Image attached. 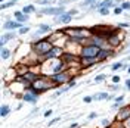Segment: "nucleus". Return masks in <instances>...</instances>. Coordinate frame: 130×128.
<instances>
[{
    "mask_svg": "<svg viewBox=\"0 0 130 128\" xmlns=\"http://www.w3.org/2000/svg\"><path fill=\"white\" fill-rule=\"evenodd\" d=\"M114 13H115V15H120V13H121V8H115L114 9Z\"/></svg>",
    "mask_w": 130,
    "mask_h": 128,
    "instance_id": "4be33fe9",
    "label": "nucleus"
},
{
    "mask_svg": "<svg viewBox=\"0 0 130 128\" xmlns=\"http://www.w3.org/2000/svg\"><path fill=\"white\" fill-rule=\"evenodd\" d=\"M92 99H93V97H84V102L89 103V102H92Z\"/></svg>",
    "mask_w": 130,
    "mask_h": 128,
    "instance_id": "393cba45",
    "label": "nucleus"
},
{
    "mask_svg": "<svg viewBox=\"0 0 130 128\" xmlns=\"http://www.w3.org/2000/svg\"><path fill=\"white\" fill-rule=\"evenodd\" d=\"M106 77L105 75H98L96 78H95V81H96V82H99V81H102V80H105Z\"/></svg>",
    "mask_w": 130,
    "mask_h": 128,
    "instance_id": "6ab92c4d",
    "label": "nucleus"
},
{
    "mask_svg": "<svg viewBox=\"0 0 130 128\" xmlns=\"http://www.w3.org/2000/svg\"><path fill=\"white\" fill-rule=\"evenodd\" d=\"M27 31H28V28H21V34H25Z\"/></svg>",
    "mask_w": 130,
    "mask_h": 128,
    "instance_id": "cd10ccee",
    "label": "nucleus"
},
{
    "mask_svg": "<svg viewBox=\"0 0 130 128\" xmlns=\"http://www.w3.org/2000/svg\"><path fill=\"white\" fill-rule=\"evenodd\" d=\"M15 16H16V19H18V21H21V22H25V21L28 19V16H27V15H22L21 12H16Z\"/></svg>",
    "mask_w": 130,
    "mask_h": 128,
    "instance_id": "1a4fd4ad",
    "label": "nucleus"
},
{
    "mask_svg": "<svg viewBox=\"0 0 130 128\" xmlns=\"http://www.w3.org/2000/svg\"><path fill=\"white\" fill-rule=\"evenodd\" d=\"M65 80H67V77H65L64 74H59V75H55L53 77V81H58V84L59 82H64Z\"/></svg>",
    "mask_w": 130,
    "mask_h": 128,
    "instance_id": "9d476101",
    "label": "nucleus"
},
{
    "mask_svg": "<svg viewBox=\"0 0 130 128\" xmlns=\"http://www.w3.org/2000/svg\"><path fill=\"white\" fill-rule=\"evenodd\" d=\"M61 68H62V65L59 63V65H58V66H55V68H53V71H55V72H56V74H58V72L61 71Z\"/></svg>",
    "mask_w": 130,
    "mask_h": 128,
    "instance_id": "412c9836",
    "label": "nucleus"
},
{
    "mask_svg": "<svg viewBox=\"0 0 130 128\" xmlns=\"http://www.w3.org/2000/svg\"><path fill=\"white\" fill-rule=\"evenodd\" d=\"M95 100H102V99H111V96H108V94H105V93H99L98 96L93 97Z\"/></svg>",
    "mask_w": 130,
    "mask_h": 128,
    "instance_id": "9b49d317",
    "label": "nucleus"
},
{
    "mask_svg": "<svg viewBox=\"0 0 130 128\" xmlns=\"http://www.w3.org/2000/svg\"><path fill=\"white\" fill-rule=\"evenodd\" d=\"M34 49H36V52H39V53H47L49 50L52 49V46L49 44L47 41H39V43L34 46Z\"/></svg>",
    "mask_w": 130,
    "mask_h": 128,
    "instance_id": "f03ea898",
    "label": "nucleus"
},
{
    "mask_svg": "<svg viewBox=\"0 0 130 128\" xmlns=\"http://www.w3.org/2000/svg\"><path fill=\"white\" fill-rule=\"evenodd\" d=\"M126 125H127V128H130V118H129V121H127V124H126Z\"/></svg>",
    "mask_w": 130,
    "mask_h": 128,
    "instance_id": "c756f323",
    "label": "nucleus"
},
{
    "mask_svg": "<svg viewBox=\"0 0 130 128\" xmlns=\"http://www.w3.org/2000/svg\"><path fill=\"white\" fill-rule=\"evenodd\" d=\"M84 65H92L93 63V57H84Z\"/></svg>",
    "mask_w": 130,
    "mask_h": 128,
    "instance_id": "f3484780",
    "label": "nucleus"
},
{
    "mask_svg": "<svg viewBox=\"0 0 130 128\" xmlns=\"http://www.w3.org/2000/svg\"><path fill=\"white\" fill-rule=\"evenodd\" d=\"M120 66H121V63H114L112 65V69H118Z\"/></svg>",
    "mask_w": 130,
    "mask_h": 128,
    "instance_id": "b1692460",
    "label": "nucleus"
},
{
    "mask_svg": "<svg viewBox=\"0 0 130 128\" xmlns=\"http://www.w3.org/2000/svg\"><path fill=\"white\" fill-rule=\"evenodd\" d=\"M9 55H10V52H9L8 49H3V50H2V57H3V59H8Z\"/></svg>",
    "mask_w": 130,
    "mask_h": 128,
    "instance_id": "ddd939ff",
    "label": "nucleus"
},
{
    "mask_svg": "<svg viewBox=\"0 0 130 128\" xmlns=\"http://www.w3.org/2000/svg\"><path fill=\"white\" fill-rule=\"evenodd\" d=\"M93 118H96V113H95V112L89 115V119H93Z\"/></svg>",
    "mask_w": 130,
    "mask_h": 128,
    "instance_id": "a878e982",
    "label": "nucleus"
},
{
    "mask_svg": "<svg viewBox=\"0 0 130 128\" xmlns=\"http://www.w3.org/2000/svg\"><path fill=\"white\" fill-rule=\"evenodd\" d=\"M24 100H27V102H36L37 100V96L36 94H31V93H27L24 96Z\"/></svg>",
    "mask_w": 130,
    "mask_h": 128,
    "instance_id": "6e6552de",
    "label": "nucleus"
},
{
    "mask_svg": "<svg viewBox=\"0 0 130 128\" xmlns=\"http://www.w3.org/2000/svg\"><path fill=\"white\" fill-rule=\"evenodd\" d=\"M112 81H114V82H118V81H120V77H118V75H117V77H114Z\"/></svg>",
    "mask_w": 130,
    "mask_h": 128,
    "instance_id": "bb28decb",
    "label": "nucleus"
},
{
    "mask_svg": "<svg viewBox=\"0 0 130 128\" xmlns=\"http://www.w3.org/2000/svg\"><path fill=\"white\" fill-rule=\"evenodd\" d=\"M22 12H24V13H30V12H36V10H34V6H25V8L22 9Z\"/></svg>",
    "mask_w": 130,
    "mask_h": 128,
    "instance_id": "f8f14e48",
    "label": "nucleus"
},
{
    "mask_svg": "<svg viewBox=\"0 0 130 128\" xmlns=\"http://www.w3.org/2000/svg\"><path fill=\"white\" fill-rule=\"evenodd\" d=\"M98 53H99V47H96V46H90V47H86L81 50V56L83 57H93L96 56Z\"/></svg>",
    "mask_w": 130,
    "mask_h": 128,
    "instance_id": "f257e3e1",
    "label": "nucleus"
},
{
    "mask_svg": "<svg viewBox=\"0 0 130 128\" xmlns=\"http://www.w3.org/2000/svg\"><path fill=\"white\" fill-rule=\"evenodd\" d=\"M59 53H61V49L53 47V49H50L47 53H44V59H50V57H53L55 55H59Z\"/></svg>",
    "mask_w": 130,
    "mask_h": 128,
    "instance_id": "39448f33",
    "label": "nucleus"
},
{
    "mask_svg": "<svg viewBox=\"0 0 130 128\" xmlns=\"http://www.w3.org/2000/svg\"><path fill=\"white\" fill-rule=\"evenodd\" d=\"M127 115H130V111H129V109H124V111L120 113V118H121V119H126V116H127Z\"/></svg>",
    "mask_w": 130,
    "mask_h": 128,
    "instance_id": "4468645a",
    "label": "nucleus"
},
{
    "mask_svg": "<svg viewBox=\"0 0 130 128\" xmlns=\"http://www.w3.org/2000/svg\"><path fill=\"white\" fill-rule=\"evenodd\" d=\"M8 113H9V106H6V104H5V106L2 108V116H6Z\"/></svg>",
    "mask_w": 130,
    "mask_h": 128,
    "instance_id": "2eb2a0df",
    "label": "nucleus"
},
{
    "mask_svg": "<svg viewBox=\"0 0 130 128\" xmlns=\"http://www.w3.org/2000/svg\"><path fill=\"white\" fill-rule=\"evenodd\" d=\"M99 13L101 15H108V8H101L99 9Z\"/></svg>",
    "mask_w": 130,
    "mask_h": 128,
    "instance_id": "a211bd4d",
    "label": "nucleus"
},
{
    "mask_svg": "<svg viewBox=\"0 0 130 128\" xmlns=\"http://www.w3.org/2000/svg\"><path fill=\"white\" fill-rule=\"evenodd\" d=\"M75 13H77V10H70L68 13H62L59 18L56 16V22H68V21L71 19V16L75 15Z\"/></svg>",
    "mask_w": 130,
    "mask_h": 128,
    "instance_id": "20e7f679",
    "label": "nucleus"
},
{
    "mask_svg": "<svg viewBox=\"0 0 130 128\" xmlns=\"http://www.w3.org/2000/svg\"><path fill=\"white\" fill-rule=\"evenodd\" d=\"M18 27H21V24L13 22V21H9V22L5 24V28H8V30H13V28H18Z\"/></svg>",
    "mask_w": 130,
    "mask_h": 128,
    "instance_id": "423d86ee",
    "label": "nucleus"
},
{
    "mask_svg": "<svg viewBox=\"0 0 130 128\" xmlns=\"http://www.w3.org/2000/svg\"><path fill=\"white\" fill-rule=\"evenodd\" d=\"M39 3H40V5H49L50 0H39Z\"/></svg>",
    "mask_w": 130,
    "mask_h": 128,
    "instance_id": "5701e85b",
    "label": "nucleus"
},
{
    "mask_svg": "<svg viewBox=\"0 0 130 128\" xmlns=\"http://www.w3.org/2000/svg\"><path fill=\"white\" fill-rule=\"evenodd\" d=\"M129 74H130V68H129Z\"/></svg>",
    "mask_w": 130,
    "mask_h": 128,
    "instance_id": "7c9ffc66",
    "label": "nucleus"
},
{
    "mask_svg": "<svg viewBox=\"0 0 130 128\" xmlns=\"http://www.w3.org/2000/svg\"><path fill=\"white\" fill-rule=\"evenodd\" d=\"M10 38H13V34H12V32H10V34H5V35L2 37V41H0V46L3 47V46H5V43H6L8 40H10Z\"/></svg>",
    "mask_w": 130,
    "mask_h": 128,
    "instance_id": "0eeeda50",
    "label": "nucleus"
},
{
    "mask_svg": "<svg viewBox=\"0 0 130 128\" xmlns=\"http://www.w3.org/2000/svg\"><path fill=\"white\" fill-rule=\"evenodd\" d=\"M126 87H127V88L130 90V80H127V81H126Z\"/></svg>",
    "mask_w": 130,
    "mask_h": 128,
    "instance_id": "c85d7f7f",
    "label": "nucleus"
},
{
    "mask_svg": "<svg viewBox=\"0 0 130 128\" xmlns=\"http://www.w3.org/2000/svg\"><path fill=\"white\" fill-rule=\"evenodd\" d=\"M41 13H44V15H62L64 13V8L61 6V8H44L40 10Z\"/></svg>",
    "mask_w": 130,
    "mask_h": 128,
    "instance_id": "7ed1b4c3",
    "label": "nucleus"
},
{
    "mask_svg": "<svg viewBox=\"0 0 130 128\" xmlns=\"http://www.w3.org/2000/svg\"><path fill=\"white\" fill-rule=\"evenodd\" d=\"M13 2H16V0H13Z\"/></svg>",
    "mask_w": 130,
    "mask_h": 128,
    "instance_id": "2f4dec72",
    "label": "nucleus"
},
{
    "mask_svg": "<svg viewBox=\"0 0 130 128\" xmlns=\"http://www.w3.org/2000/svg\"><path fill=\"white\" fill-rule=\"evenodd\" d=\"M95 3H96V0H84V2H83V5H84V6L92 5V8H93V5H95Z\"/></svg>",
    "mask_w": 130,
    "mask_h": 128,
    "instance_id": "dca6fc26",
    "label": "nucleus"
},
{
    "mask_svg": "<svg viewBox=\"0 0 130 128\" xmlns=\"http://www.w3.org/2000/svg\"><path fill=\"white\" fill-rule=\"evenodd\" d=\"M40 30H41V31H49V30H50V27H47V25H40Z\"/></svg>",
    "mask_w": 130,
    "mask_h": 128,
    "instance_id": "aec40b11",
    "label": "nucleus"
}]
</instances>
